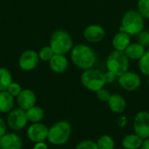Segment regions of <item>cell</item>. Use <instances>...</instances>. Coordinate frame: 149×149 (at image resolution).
Instances as JSON below:
<instances>
[{
    "mask_svg": "<svg viewBox=\"0 0 149 149\" xmlns=\"http://www.w3.org/2000/svg\"><path fill=\"white\" fill-rule=\"evenodd\" d=\"M70 55L72 64L82 70L93 68L97 61L95 51L87 44H78L73 46L70 52Z\"/></svg>",
    "mask_w": 149,
    "mask_h": 149,
    "instance_id": "cell-1",
    "label": "cell"
},
{
    "mask_svg": "<svg viewBox=\"0 0 149 149\" xmlns=\"http://www.w3.org/2000/svg\"><path fill=\"white\" fill-rule=\"evenodd\" d=\"M144 28L145 18L138 10H128L122 16L120 31H123L131 36H137Z\"/></svg>",
    "mask_w": 149,
    "mask_h": 149,
    "instance_id": "cell-2",
    "label": "cell"
},
{
    "mask_svg": "<svg viewBox=\"0 0 149 149\" xmlns=\"http://www.w3.org/2000/svg\"><path fill=\"white\" fill-rule=\"evenodd\" d=\"M72 126L66 120H60L54 123L48 132V141L55 146H63L70 139Z\"/></svg>",
    "mask_w": 149,
    "mask_h": 149,
    "instance_id": "cell-3",
    "label": "cell"
},
{
    "mask_svg": "<svg viewBox=\"0 0 149 149\" xmlns=\"http://www.w3.org/2000/svg\"><path fill=\"white\" fill-rule=\"evenodd\" d=\"M50 46L55 54H69L73 47V40L65 29H56L51 35Z\"/></svg>",
    "mask_w": 149,
    "mask_h": 149,
    "instance_id": "cell-4",
    "label": "cell"
},
{
    "mask_svg": "<svg viewBox=\"0 0 149 149\" xmlns=\"http://www.w3.org/2000/svg\"><path fill=\"white\" fill-rule=\"evenodd\" d=\"M106 66L108 71H111L117 76H120L123 73L129 70L130 60L124 52L113 50L107 56Z\"/></svg>",
    "mask_w": 149,
    "mask_h": 149,
    "instance_id": "cell-5",
    "label": "cell"
},
{
    "mask_svg": "<svg viewBox=\"0 0 149 149\" xmlns=\"http://www.w3.org/2000/svg\"><path fill=\"white\" fill-rule=\"evenodd\" d=\"M80 82L84 88L93 92L98 91L107 84L103 73L93 68L83 70L80 76Z\"/></svg>",
    "mask_w": 149,
    "mask_h": 149,
    "instance_id": "cell-6",
    "label": "cell"
},
{
    "mask_svg": "<svg viewBox=\"0 0 149 149\" xmlns=\"http://www.w3.org/2000/svg\"><path fill=\"white\" fill-rule=\"evenodd\" d=\"M26 112L21 108H15L11 110L6 119L7 126L14 132H18L23 130L28 123Z\"/></svg>",
    "mask_w": 149,
    "mask_h": 149,
    "instance_id": "cell-7",
    "label": "cell"
},
{
    "mask_svg": "<svg viewBox=\"0 0 149 149\" xmlns=\"http://www.w3.org/2000/svg\"><path fill=\"white\" fill-rule=\"evenodd\" d=\"M118 83L121 89L126 91H135L141 85V78L139 74L127 70L118 76Z\"/></svg>",
    "mask_w": 149,
    "mask_h": 149,
    "instance_id": "cell-8",
    "label": "cell"
},
{
    "mask_svg": "<svg viewBox=\"0 0 149 149\" xmlns=\"http://www.w3.org/2000/svg\"><path fill=\"white\" fill-rule=\"evenodd\" d=\"M134 133L141 138H149V112L147 111H141L136 113L133 124Z\"/></svg>",
    "mask_w": 149,
    "mask_h": 149,
    "instance_id": "cell-9",
    "label": "cell"
},
{
    "mask_svg": "<svg viewBox=\"0 0 149 149\" xmlns=\"http://www.w3.org/2000/svg\"><path fill=\"white\" fill-rule=\"evenodd\" d=\"M48 132L49 128L45 124L41 122L31 123V125H30L27 128L26 135L31 141L37 143L47 140Z\"/></svg>",
    "mask_w": 149,
    "mask_h": 149,
    "instance_id": "cell-10",
    "label": "cell"
},
{
    "mask_svg": "<svg viewBox=\"0 0 149 149\" xmlns=\"http://www.w3.org/2000/svg\"><path fill=\"white\" fill-rule=\"evenodd\" d=\"M39 61L38 54L32 49H28L24 51L19 56L18 66L24 71H31L36 68Z\"/></svg>",
    "mask_w": 149,
    "mask_h": 149,
    "instance_id": "cell-11",
    "label": "cell"
},
{
    "mask_svg": "<svg viewBox=\"0 0 149 149\" xmlns=\"http://www.w3.org/2000/svg\"><path fill=\"white\" fill-rule=\"evenodd\" d=\"M105 36V28L98 24L89 25L83 31V37L89 43H99L104 40Z\"/></svg>",
    "mask_w": 149,
    "mask_h": 149,
    "instance_id": "cell-12",
    "label": "cell"
},
{
    "mask_svg": "<svg viewBox=\"0 0 149 149\" xmlns=\"http://www.w3.org/2000/svg\"><path fill=\"white\" fill-rule=\"evenodd\" d=\"M16 100L18 107L26 111L31 107L36 105L37 97L34 91H32L31 90L23 89L19 95L16 97Z\"/></svg>",
    "mask_w": 149,
    "mask_h": 149,
    "instance_id": "cell-13",
    "label": "cell"
},
{
    "mask_svg": "<svg viewBox=\"0 0 149 149\" xmlns=\"http://www.w3.org/2000/svg\"><path fill=\"white\" fill-rule=\"evenodd\" d=\"M0 144L2 149H22L23 140L15 133H6L0 138Z\"/></svg>",
    "mask_w": 149,
    "mask_h": 149,
    "instance_id": "cell-14",
    "label": "cell"
},
{
    "mask_svg": "<svg viewBox=\"0 0 149 149\" xmlns=\"http://www.w3.org/2000/svg\"><path fill=\"white\" fill-rule=\"evenodd\" d=\"M69 66V61L65 54H55L49 61V67L51 70L56 74L65 73Z\"/></svg>",
    "mask_w": 149,
    "mask_h": 149,
    "instance_id": "cell-15",
    "label": "cell"
},
{
    "mask_svg": "<svg viewBox=\"0 0 149 149\" xmlns=\"http://www.w3.org/2000/svg\"><path fill=\"white\" fill-rule=\"evenodd\" d=\"M107 105L111 112L120 114L125 112L127 108V101L123 96L118 93L112 94L109 100L107 101Z\"/></svg>",
    "mask_w": 149,
    "mask_h": 149,
    "instance_id": "cell-16",
    "label": "cell"
},
{
    "mask_svg": "<svg viewBox=\"0 0 149 149\" xmlns=\"http://www.w3.org/2000/svg\"><path fill=\"white\" fill-rule=\"evenodd\" d=\"M131 42V35L123 31H120L113 36L112 40V46L114 50L124 52Z\"/></svg>",
    "mask_w": 149,
    "mask_h": 149,
    "instance_id": "cell-17",
    "label": "cell"
},
{
    "mask_svg": "<svg viewBox=\"0 0 149 149\" xmlns=\"http://www.w3.org/2000/svg\"><path fill=\"white\" fill-rule=\"evenodd\" d=\"M148 48L139 42H131L125 49L124 53L130 61H139L146 53Z\"/></svg>",
    "mask_w": 149,
    "mask_h": 149,
    "instance_id": "cell-18",
    "label": "cell"
},
{
    "mask_svg": "<svg viewBox=\"0 0 149 149\" xmlns=\"http://www.w3.org/2000/svg\"><path fill=\"white\" fill-rule=\"evenodd\" d=\"M15 97L7 90L0 91V112L9 113L14 109Z\"/></svg>",
    "mask_w": 149,
    "mask_h": 149,
    "instance_id": "cell-19",
    "label": "cell"
},
{
    "mask_svg": "<svg viewBox=\"0 0 149 149\" xmlns=\"http://www.w3.org/2000/svg\"><path fill=\"white\" fill-rule=\"evenodd\" d=\"M143 142V139L136 133L127 134L122 140V147L125 149H139L141 148Z\"/></svg>",
    "mask_w": 149,
    "mask_h": 149,
    "instance_id": "cell-20",
    "label": "cell"
},
{
    "mask_svg": "<svg viewBox=\"0 0 149 149\" xmlns=\"http://www.w3.org/2000/svg\"><path fill=\"white\" fill-rule=\"evenodd\" d=\"M26 116H27V119L29 122L31 123H38V122H41L42 119L45 117V112L44 110L37 105H34L32 107H31L30 109L26 110Z\"/></svg>",
    "mask_w": 149,
    "mask_h": 149,
    "instance_id": "cell-21",
    "label": "cell"
},
{
    "mask_svg": "<svg viewBox=\"0 0 149 149\" xmlns=\"http://www.w3.org/2000/svg\"><path fill=\"white\" fill-rule=\"evenodd\" d=\"M12 82V75L10 71L6 68L0 67V91L7 90Z\"/></svg>",
    "mask_w": 149,
    "mask_h": 149,
    "instance_id": "cell-22",
    "label": "cell"
},
{
    "mask_svg": "<svg viewBox=\"0 0 149 149\" xmlns=\"http://www.w3.org/2000/svg\"><path fill=\"white\" fill-rule=\"evenodd\" d=\"M97 146L99 149H114V140L109 135H102L97 141Z\"/></svg>",
    "mask_w": 149,
    "mask_h": 149,
    "instance_id": "cell-23",
    "label": "cell"
},
{
    "mask_svg": "<svg viewBox=\"0 0 149 149\" xmlns=\"http://www.w3.org/2000/svg\"><path fill=\"white\" fill-rule=\"evenodd\" d=\"M138 68L142 75L149 78V49H147L145 54L138 61Z\"/></svg>",
    "mask_w": 149,
    "mask_h": 149,
    "instance_id": "cell-24",
    "label": "cell"
},
{
    "mask_svg": "<svg viewBox=\"0 0 149 149\" xmlns=\"http://www.w3.org/2000/svg\"><path fill=\"white\" fill-rule=\"evenodd\" d=\"M38 57H39V60L42 61H48L52 58V56L55 54L53 49L51 47V46H45L43 47L39 52L38 53Z\"/></svg>",
    "mask_w": 149,
    "mask_h": 149,
    "instance_id": "cell-25",
    "label": "cell"
},
{
    "mask_svg": "<svg viewBox=\"0 0 149 149\" xmlns=\"http://www.w3.org/2000/svg\"><path fill=\"white\" fill-rule=\"evenodd\" d=\"M137 10L145 19L149 20V0H138Z\"/></svg>",
    "mask_w": 149,
    "mask_h": 149,
    "instance_id": "cell-26",
    "label": "cell"
},
{
    "mask_svg": "<svg viewBox=\"0 0 149 149\" xmlns=\"http://www.w3.org/2000/svg\"><path fill=\"white\" fill-rule=\"evenodd\" d=\"M137 42L144 46L146 48L149 47V31L148 30H142L137 36Z\"/></svg>",
    "mask_w": 149,
    "mask_h": 149,
    "instance_id": "cell-27",
    "label": "cell"
},
{
    "mask_svg": "<svg viewBox=\"0 0 149 149\" xmlns=\"http://www.w3.org/2000/svg\"><path fill=\"white\" fill-rule=\"evenodd\" d=\"M22 90H23V89H22L20 83H17V82H12V83L10 84V86L8 87L7 91H8L10 95H12L14 97H17L19 95V93L22 91Z\"/></svg>",
    "mask_w": 149,
    "mask_h": 149,
    "instance_id": "cell-28",
    "label": "cell"
},
{
    "mask_svg": "<svg viewBox=\"0 0 149 149\" xmlns=\"http://www.w3.org/2000/svg\"><path fill=\"white\" fill-rule=\"evenodd\" d=\"M75 149H99L97 143L93 141H82L76 146Z\"/></svg>",
    "mask_w": 149,
    "mask_h": 149,
    "instance_id": "cell-29",
    "label": "cell"
},
{
    "mask_svg": "<svg viewBox=\"0 0 149 149\" xmlns=\"http://www.w3.org/2000/svg\"><path fill=\"white\" fill-rule=\"evenodd\" d=\"M95 93H96L97 98H98L100 101H102V102H107V101L109 100L111 95H112V94L110 93V91H109L108 90H107L105 87L102 88V89H100V90H99L96 91Z\"/></svg>",
    "mask_w": 149,
    "mask_h": 149,
    "instance_id": "cell-30",
    "label": "cell"
},
{
    "mask_svg": "<svg viewBox=\"0 0 149 149\" xmlns=\"http://www.w3.org/2000/svg\"><path fill=\"white\" fill-rule=\"evenodd\" d=\"M103 75H104V79H105L106 83H112L118 78V76L116 75H114L113 72L108 71V70L107 72L103 73Z\"/></svg>",
    "mask_w": 149,
    "mask_h": 149,
    "instance_id": "cell-31",
    "label": "cell"
},
{
    "mask_svg": "<svg viewBox=\"0 0 149 149\" xmlns=\"http://www.w3.org/2000/svg\"><path fill=\"white\" fill-rule=\"evenodd\" d=\"M7 123L2 118H0V138L7 133Z\"/></svg>",
    "mask_w": 149,
    "mask_h": 149,
    "instance_id": "cell-32",
    "label": "cell"
},
{
    "mask_svg": "<svg viewBox=\"0 0 149 149\" xmlns=\"http://www.w3.org/2000/svg\"><path fill=\"white\" fill-rule=\"evenodd\" d=\"M32 149H49L48 146L46 145V143H45V141H41V142H37L35 143L34 147Z\"/></svg>",
    "mask_w": 149,
    "mask_h": 149,
    "instance_id": "cell-33",
    "label": "cell"
},
{
    "mask_svg": "<svg viewBox=\"0 0 149 149\" xmlns=\"http://www.w3.org/2000/svg\"><path fill=\"white\" fill-rule=\"evenodd\" d=\"M141 149H149V138L143 140V142H142V145L141 147Z\"/></svg>",
    "mask_w": 149,
    "mask_h": 149,
    "instance_id": "cell-34",
    "label": "cell"
},
{
    "mask_svg": "<svg viewBox=\"0 0 149 149\" xmlns=\"http://www.w3.org/2000/svg\"><path fill=\"white\" fill-rule=\"evenodd\" d=\"M147 83H148V88H149V78H148V80H147Z\"/></svg>",
    "mask_w": 149,
    "mask_h": 149,
    "instance_id": "cell-35",
    "label": "cell"
},
{
    "mask_svg": "<svg viewBox=\"0 0 149 149\" xmlns=\"http://www.w3.org/2000/svg\"><path fill=\"white\" fill-rule=\"evenodd\" d=\"M0 148H1V144H0Z\"/></svg>",
    "mask_w": 149,
    "mask_h": 149,
    "instance_id": "cell-36",
    "label": "cell"
},
{
    "mask_svg": "<svg viewBox=\"0 0 149 149\" xmlns=\"http://www.w3.org/2000/svg\"><path fill=\"white\" fill-rule=\"evenodd\" d=\"M0 149H2V148H0Z\"/></svg>",
    "mask_w": 149,
    "mask_h": 149,
    "instance_id": "cell-37",
    "label": "cell"
}]
</instances>
